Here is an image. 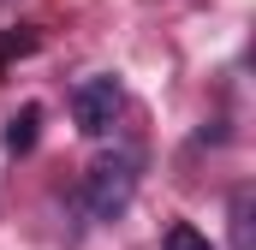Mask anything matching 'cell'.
<instances>
[{"mask_svg":"<svg viewBox=\"0 0 256 250\" xmlns=\"http://www.w3.org/2000/svg\"><path fill=\"white\" fill-rule=\"evenodd\" d=\"M131 190H137V155H102V161L84 173V214H90V220L126 214Z\"/></svg>","mask_w":256,"mask_h":250,"instance_id":"6da1fadb","label":"cell"},{"mask_svg":"<svg viewBox=\"0 0 256 250\" xmlns=\"http://www.w3.org/2000/svg\"><path fill=\"white\" fill-rule=\"evenodd\" d=\"M120 108H126V90H120V78H84V84L72 90V120H78V131H84V137H102V131H114Z\"/></svg>","mask_w":256,"mask_h":250,"instance_id":"7a4b0ae2","label":"cell"},{"mask_svg":"<svg viewBox=\"0 0 256 250\" xmlns=\"http://www.w3.org/2000/svg\"><path fill=\"white\" fill-rule=\"evenodd\" d=\"M36 125H42V108H36V102L18 108V114L6 120V155H30V149H36Z\"/></svg>","mask_w":256,"mask_h":250,"instance_id":"3957f363","label":"cell"},{"mask_svg":"<svg viewBox=\"0 0 256 250\" xmlns=\"http://www.w3.org/2000/svg\"><path fill=\"white\" fill-rule=\"evenodd\" d=\"M250 208H256V196L244 185L232 190V250H256V232H250Z\"/></svg>","mask_w":256,"mask_h":250,"instance_id":"277c9868","label":"cell"},{"mask_svg":"<svg viewBox=\"0 0 256 250\" xmlns=\"http://www.w3.org/2000/svg\"><path fill=\"white\" fill-rule=\"evenodd\" d=\"M167 250H214V244H208L196 226H185V220H179V226H167Z\"/></svg>","mask_w":256,"mask_h":250,"instance_id":"5b68a950","label":"cell"},{"mask_svg":"<svg viewBox=\"0 0 256 250\" xmlns=\"http://www.w3.org/2000/svg\"><path fill=\"white\" fill-rule=\"evenodd\" d=\"M30 48H36V36H6V42H0V60H6V54H30Z\"/></svg>","mask_w":256,"mask_h":250,"instance_id":"8992f818","label":"cell"}]
</instances>
